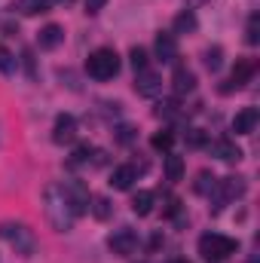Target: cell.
Listing matches in <instances>:
<instances>
[{
  "mask_svg": "<svg viewBox=\"0 0 260 263\" xmlns=\"http://www.w3.org/2000/svg\"><path fill=\"white\" fill-rule=\"evenodd\" d=\"M43 211H46V220L52 223L55 233H70L73 230L77 214L67 205V196H65V190H62V184H49L43 190Z\"/></svg>",
  "mask_w": 260,
  "mask_h": 263,
  "instance_id": "6da1fadb",
  "label": "cell"
},
{
  "mask_svg": "<svg viewBox=\"0 0 260 263\" xmlns=\"http://www.w3.org/2000/svg\"><path fill=\"white\" fill-rule=\"evenodd\" d=\"M0 239H3L15 254H22V257H34V254H37V236H34V230H28V227L18 223V220H3V223H0Z\"/></svg>",
  "mask_w": 260,
  "mask_h": 263,
  "instance_id": "7a4b0ae2",
  "label": "cell"
},
{
  "mask_svg": "<svg viewBox=\"0 0 260 263\" xmlns=\"http://www.w3.org/2000/svg\"><path fill=\"white\" fill-rule=\"evenodd\" d=\"M239 251V242L230 239V236H220V233H205L199 239V254L208 263H224L230 260L233 254Z\"/></svg>",
  "mask_w": 260,
  "mask_h": 263,
  "instance_id": "3957f363",
  "label": "cell"
},
{
  "mask_svg": "<svg viewBox=\"0 0 260 263\" xmlns=\"http://www.w3.org/2000/svg\"><path fill=\"white\" fill-rule=\"evenodd\" d=\"M120 55H117V49H110V46H101V49H95L92 55H89V62H86V70H89V77L92 80H114L117 73H120Z\"/></svg>",
  "mask_w": 260,
  "mask_h": 263,
  "instance_id": "277c9868",
  "label": "cell"
},
{
  "mask_svg": "<svg viewBox=\"0 0 260 263\" xmlns=\"http://www.w3.org/2000/svg\"><path fill=\"white\" fill-rule=\"evenodd\" d=\"M245 190H248V184H245V178H239V175H230V178L217 181V187H214V211H220V208H224L227 202H233V199H242Z\"/></svg>",
  "mask_w": 260,
  "mask_h": 263,
  "instance_id": "5b68a950",
  "label": "cell"
},
{
  "mask_svg": "<svg viewBox=\"0 0 260 263\" xmlns=\"http://www.w3.org/2000/svg\"><path fill=\"white\" fill-rule=\"evenodd\" d=\"M254 70H257V65H254L251 59L236 62L233 73H230V80H224V83H220V92H224V95H230V92H236V89H245V86H248V80L254 77Z\"/></svg>",
  "mask_w": 260,
  "mask_h": 263,
  "instance_id": "8992f818",
  "label": "cell"
},
{
  "mask_svg": "<svg viewBox=\"0 0 260 263\" xmlns=\"http://www.w3.org/2000/svg\"><path fill=\"white\" fill-rule=\"evenodd\" d=\"M62 190H65L67 205L73 208V214H77V217L89 211V199H92V196H89V190H86V184H83V181L70 178V181H65V184H62Z\"/></svg>",
  "mask_w": 260,
  "mask_h": 263,
  "instance_id": "52a82bcc",
  "label": "cell"
},
{
  "mask_svg": "<svg viewBox=\"0 0 260 263\" xmlns=\"http://www.w3.org/2000/svg\"><path fill=\"white\" fill-rule=\"evenodd\" d=\"M107 248L117 254V257H129L138 251V233L132 230V227H123V230H117L110 239H107Z\"/></svg>",
  "mask_w": 260,
  "mask_h": 263,
  "instance_id": "ba28073f",
  "label": "cell"
},
{
  "mask_svg": "<svg viewBox=\"0 0 260 263\" xmlns=\"http://www.w3.org/2000/svg\"><path fill=\"white\" fill-rule=\"evenodd\" d=\"M135 92H138V95H144V98L159 95V92H162V77H159V73H153L150 67H147V70H141V73H138V80H135Z\"/></svg>",
  "mask_w": 260,
  "mask_h": 263,
  "instance_id": "9c48e42d",
  "label": "cell"
},
{
  "mask_svg": "<svg viewBox=\"0 0 260 263\" xmlns=\"http://www.w3.org/2000/svg\"><path fill=\"white\" fill-rule=\"evenodd\" d=\"M73 138H77V120L70 114H59L55 126H52V141L55 144H70Z\"/></svg>",
  "mask_w": 260,
  "mask_h": 263,
  "instance_id": "30bf717a",
  "label": "cell"
},
{
  "mask_svg": "<svg viewBox=\"0 0 260 263\" xmlns=\"http://www.w3.org/2000/svg\"><path fill=\"white\" fill-rule=\"evenodd\" d=\"M156 59L162 65H172L178 59V40H175V34H169V31L156 34Z\"/></svg>",
  "mask_w": 260,
  "mask_h": 263,
  "instance_id": "8fae6325",
  "label": "cell"
},
{
  "mask_svg": "<svg viewBox=\"0 0 260 263\" xmlns=\"http://www.w3.org/2000/svg\"><path fill=\"white\" fill-rule=\"evenodd\" d=\"M257 120H260L257 107H242V110L233 117V132H236V135H251V132L257 129Z\"/></svg>",
  "mask_w": 260,
  "mask_h": 263,
  "instance_id": "7c38bea8",
  "label": "cell"
},
{
  "mask_svg": "<svg viewBox=\"0 0 260 263\" xmlns=\"http://www.w3.org/2000/svg\"><path fill=\"white\" fill-rule=\"evenodd\" d=\"M172 89L178 92V95H187V92H193L196 89V73L190 67L178 65L175 67V77H172Z\"/></svg>",
  "mask_w": 260,
  "mask_h": 263,
  "instance_id": "4fadbf2b",
  "label": "cell"
},
{
  "mask_svg": "<svg viewBox=\"0 0 260 263\" xmlns=\"http://www.w3.org/2000/svg\"><path fill=\"white\" fill-rule=\"evenodd\" d=\"M135 181H138V172H135L132 165H117V168L110 172V187H114V190H132Z\"/></svg>",
  "mask_w": 260,
  "mask_h": 263,
  "instance_id": "5bb4252c",
  "label": "cell"
},
{
  "mask_svg": "<svg viewBox=\"0 0 260 263\" xmlns=\"http://www.w3.org/2000/svg\"><path fill=\"white\" fill-rule=\"evenodd\" d=\"M211 153H214L220 162H239V159L245 156V153H242L233 141H227V138H224V141H214V144H211Z\"/></svg>",
  "mask_w": 260,
  "mask_h": 263,
  "instance_id": "9a60e30c",
  "label": "cell"
},
{
  "mask_svg": "<svg viewBox=\"0 0 260 263\" xmlns=\"http://www.w3.org/2000/svg\"><path fill=\"white\" fill-rule=\"evenodd\" d=\"M62 40H65V31H62V25H46V28L37 34V43H40V49H55V46H62Z\"/></svg>",
  "mask_w": 260,
  "mask_h": 263,
  "instance_id": "2e32d148",
  "label": "cell"
},
{
  "mask_svg": "<svg viewBox=\"0 0 260 263\" xmlns=\"http://www.w3.org/2000/svg\"><path fill=\"white\" fill-rule=\"evenodd\" d=\"M52 0H15L12 9L22 12V15H40V12H49Z\"/></svg>",
  "mask_w": 260,
  "mask_h": 263,
  "instance_id": "e0dca14e",
  "label": "cell"
},
{
  "mask_svg": "<svg viewBox=\"0 0 260 263\" xmlns=\"http://www.w3.org/2000/svg\"><path fill=\"white\" fill-rule=\"evenodd\" d=\"M132 211H135L138 217H147V214L153 211V193H150V190H138V193L132 196Z\"/></svg>",
  "mask_w": 260,
  "mask_h": 263,
  "instance_id": "ac0fdd59",
  "label": "cell"
},
{
  "mask_svg": "<svg viewBox=\"0 0 260 263\" xmlns=\"http://www.w3.org/2000/svg\"><path fill=\"white\" fill-rule=\"evenodd\" d=\"M196 28H199V22H196L193 9H184L175 15V34H193Z\"/></svg>",
  "mask_w": 260,
  "mask_h": 263,
  "instance_id": "d6986e66",
  "label": "cell"
},
{
  "mask_svg": "<svg viewBox=\"0 0 260 263\" xmlns=\"http://www.w3.org/2000/svg\"><path fill=\"white\" fill-rule=\"evenodd\" d=\"M214 187H217V178H214L211 172H199V175H196L193 190L199 193V196H211V193H214Z\"/></svg>",
  "mask_w": 260,
  "mask_h": 263,
  "instance_id": "ffe728a7",
  "label": "cell"
},
{
  "mask_svg": "<svg viewBox=\"0 0 260 263\" xmlns=\"http://www.w3.org/2000/svg\"><path fill=\"white\" fill-rule=\"evenodd\" d=\"M165 178L169 181H181L184 178V159L178 153H169L165 156Z\"/></svg>",
  "mask_w": 260,
  "mask_h": 263,
  "instance_id": "44dd1931",
  "label": "cell"
},
{
  "mask_svg": "<svg viewBox=\"0 0 260 263\" xmlns=\"http://www.w3.org/2000/svg\"><path fill=\"white\" fill-rule=\"evenodd\" d=\"M89 202H92L89 208H92L95 220H107V217L114 214V205H110V199L107 196H95V199H89Z\"/></svg>",
  "mask_w": 260,
  "mask_h": 263,
  "instance_id": "7402d4cb",
  "label": "cell"
},
{
  "mask_svg": "<svg viewBox=\"0 0 260 263\" xmlns=\"http://www.w3.org/2000/svg\"><path fill=\"white\" fill-rule=\"evenodd\" d=\"M202 62H205V67H208L211 73L220 70V65H224V49H220V46H208L205 55H202Z\"/></svg>",
  "mask_w": 260,
  "mask_h": 263,
  "instance_id": "603a6c76",
  "label": "cell"
},
{
  "mask_svg": "<svg viewBox=\"0 0 260 263\" xmlns=\"http://www.w3.org/2000/svg\"><path fill=\"white\" fill-rule=\"evenodd\" d=\"M15 70H18L15 55H12L6 46H0V73H3V77H15Z\"/></svg>",
  "mask_w": 260,
  "mask_h": 263,
  "instance_id": "cb8c5ba5",
  "label": "cell"
},
{
  "mask_svg": "<svg viewBox=\"0 0 260 263\" xmlns=\"http://www.w3.org/2000/svg\"><path fill=\"white\" fill-rule=\"evenodd\" d=\"M245 43H248V46H257L260 43V15L257 12H251V18H248V25H245Z\"/></svg>",
  "mask_w": 260,
  "mask_h": 263,
  "instance_id": "d4e9b609",
  "label": "cell"
},
{
  "mask_svg": "<svg viewBox=\"0 0 260 263\" xmlns=\"http://www.w3.org/2000/svg\"><path fill=\"white\" fill-rule=\"evenodd\" d=\"M150 144H153V150L169 153V150H172V144H175V135H172V132H156V135L150 138Z\"/></svg>",
  "mask_w": 260,
  "mask_h": 263,
  "instance_id": "484cf974",
  "label": "cell"
},
{
  "mask_svg": "<svg viewBox=\"0 0 260 263\" xmlns=\"http://www.w3.org/2000/svg\"><path fill=\"white\" fill-rule=\"evenodd\" d=\"M153 114H156L159 120H172V117H178V101H159Z\"/></svg>",
  "mask_w": 260,
  "mask_h": 263,
  "instance_id": "4316f807",
  "label": "cell"
},
{
  "mask_svg": "<svg viewBox=\"0 0 260 263\" xmlns=\"http://www.w3.org/2000/svg\"><path fill=\"white\" fill-rule=\"evenodd\" d=\"M132 59V67H135V73H141V70H147V49H141V46H135L129 52Z\"/></svg>",
  "mask_w": 260,
  "mask_h": 263,
  "instance_id": "83f0119b",
  "label": "cell"
},
{
  "mask_svg": "<svg viewBox=\"0 0 260 263\" xmlns=\"http://www.w3.org/2000/svg\"><path fill=\"white\" fill-rule=\"evenodd\" d=\"M92 153H95V150H92L89 144H80V147L73 150V156H70V165H83V162H89Z\"/></svg>",
  "mask_w": 260,
  "mask_h": 263,
  "instance_id": "f1b7e54d",
  "label": "cell"
},
{
  "mask_svg": "<svg viewBox=\"0 0 260 263\" xmlns=\"http://www.w3.org/2000/svg\"><path fill=\"white\" fill-rule=\"evenodd\" d=\"M187 144H190V147H202V144H205V132L202 129H190L187 132Z\"/></svg>",
  "mask_w": 260,
  "mask_h": 263,
  "instance_id": "f546056e",
  "label": "cell"
},
{
  "mask_svg": "<svg viewBox=\"0 0 260 263\" xmlns=\"http://www.w3.org/2000/svg\"><path fill=\"white\" fill-rule=\"evenodd\" d=\"M104 3H107V0H86V12H89V15H95V12H101V9H104Z\"/></svg>",
  "mask_w": 260,
  "mask_h": 263,
  "instance_id": "4dcf8cb0",
  "label": "cell"
},
{
  "mask_svg": "<svg viewBox=\"0 0 260 263\" xmlns=\"http://www.w3.org/2000/svg\"><path fill=\"white\" fill-rule=\"evenodd\" d=\"M120 135H117V138H120V141H123V144H129L132 138H135V129H132V126H120Z\"/></svg>",
  "mask_w": 260,
  "mask_h": 263,
  "instance_id": "1f68e13d",
  "label": "cell"
},
{
  "mask_svg": "<svg viewBox=\"0 0 260 263\" xmlns=\"http://www.w3.org/2000/svg\"><path fill=\"white\" fill-rule=\"evenodd\" d=\"M22 59H25V67H28V73H31V80H34V77H37V70H34V59H31V52H25Z\"/></svg>",
  "mask_w": 260,
  "mask_h": 263,
  "instance_id": "d6a6232c",
  "label": "cell"
},
{
  "mask_svg": "<svg viewBox=\"0 0 260 263\" xmlns=\"http://www.w3.org/2000/svg\"><path fill=\"white\" fill-rule=\"evenodd\" d=\"M187 6H202V3H208V0H184Z\"/></svg>",
  "mask_w": 260,
  "mask_h": 263,
  "instance_id": "836d02e7",
  "label": "cell"
},
{
  "mask_svg": "<svg viewBox=\"0 0 260 263\" xmlns=\"http://www.w3.org/2000/svg\"><path fill=\"white\" fill-rule=\"evenodd\" d=\"M172 263H187V260H172Z\"/></svg>",
  "mask_w": 260,
  "mask_h": 263,
  "instance_id": "e575fe53",
  "label": "cell"
},
{
  "mask_svg": "<svg viewBox=\"0 0 260 263\" xmlns=\"http://www.w3.org/2000/svg\"><path fill=\"white\" fill-rule=\"evenodd\" d=\"M62 3H73V0H62Z\"/></svg>",
  "mask_w": 260,
  "mask_h": 263,
  "instance_id": "d590c367",
  "label": "cell"
}]
</instances>
